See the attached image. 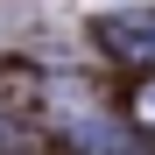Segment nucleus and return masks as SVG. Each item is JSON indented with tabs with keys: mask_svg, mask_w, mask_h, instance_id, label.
I'll return each mask as SVG.
<instances>
[{
	"mask_svg": "<svg viewBox=\"0 0 155 155\" xmlns=\"http://www.w3.org/2000/svg\"><path fill=\"white\" fill-rule=\"evenodd\" d=\"M99 42L127 64H148L155 57V14H106L99 21Z\"/></svg>",
	"mask_w": 155,
	"mask_h": 155,
	"instance_id": "1",
	"label": "nucleus"
},
{
	"mask_svg": "<svg viewBox=\"0 0 155 155\" xmlns=\"http://www.w3.org/2000/svg\"><path fill=\"white\" fill-rule=\"evenodd\" d=\"M134 120H141V127H155V78H148V85H141V99H134Z\"/></svg>",
	"mask_w": 155,
	"mask_h": 155,
	"instance_id": "2",
	"label": "nucleus"
}]
</instances>
